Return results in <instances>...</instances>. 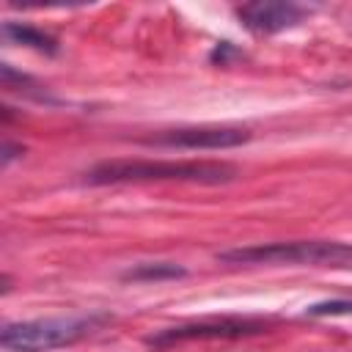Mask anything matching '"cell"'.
<instances>
[{"instance_id":"obj_1","label":"cell","mask_w":352,"mask_h":352,"mask_svg":"<svg viewBox=\"0 0 352 352\" xmlns=\"http://www.w3.org/2000/svg\"><path fill=\"white\" fill-rule=\"evenodd\" d=\"M236 176L228 162L198 160H107L88 170L91 184H132V182H190V184H226Z\"/></svg>"},{"instance_id":"obj_2","label":"cell","mask_w":352,"mask_h":352,"mask_svg":"<svg viewBox=\"0 0 352 352\" xmlns=\"http://www.w3.org/2000/svg\"><path fill=\"white\" fill-rule=\"evenodd\" d=\"M226 264H308V267H352V245L336 239H297L248 245L217 253Z\"/></svg>"},{"instance_id":"obj_3","label":"cell","mask_w":352,"mask_h":352,"mask_svg":"<svg viewBox=\"0 0 352 352\" xmlns=\"http://www.w3.org/2000/svg\"><path fill=\"white\" fill-rule=\"evenodd\" d=\"M107 319L110 316L104 314H85V316H50V319L11 322L3 327L0 341L8 352H47L91 336Z\"/></svg>"},{"instance_id":"obj_4","label":"cell","mask_w":352,"mask_h":352,"mask_svg":"<svg viewBox=\"0 0 352 352\" xmlns=\"http://www.w3.org/2000/svg\"><path fill=\"white\" fill-rule=\"evenodd\" d=\"M264 330V322L256 319H204V322H190V324H176V327H165L157 330L154 336L146 338L148 346L162 349L170 344H182V341H217V338H245V336H256Z\"/></svg>"},{"instance_id":"obj_5","label":"cell","mask_w":352,"mask_h":352,"mask_svg":"<svg viewBox=\"0 0 352 352\" xmlns=\"http://www.w3.org/2000/svg\"><path fill=\"white\" fill-rule=\"evenodd\" d=\"M250 140V129L242 126H179L148 135L143 143L168 148H231Z\"/></svg>"},{"instance_id":"obj_6","label":"cell","mask_w":352,"mask_h":352,"mask_svg":"<svg viewBox=\"0 0 352 352\" xmlns=\"http://www.w3.org/2000/svg\"><path fill=\"white\" fill-rule=\"evenodd\" d=\"M308 8L297 3H283V0H258V3H245L236 8L239 22L258 36L280 33L286 28H294L305 19Z\"/></svg>"},{"instance_id":"obj_7","label":"cell","mask_w":352,"mask_h":352,"mask_svg":"<svg viewBox=\"0 0 352 352\" xmlns=\"http://www.w3.org/2000/svg\"><path fill=\"white\" fill-rule=\"evenodd\" d=\"M3 36L8 41H14V44H25V47H30L36 52H47V55H52L58 50L55 38L50 33L38 30L33 25H25V22H6L3 25Z\"/></svg>"},{"instance_id":"obj_8","label":"cell","mask_w":352,"mask_h":352,"mask_svg":"<svg viewBox=\"0 0 352 352\" xmlns=\"http://www.w3.org/2000/svg\"><path fill=\"white\" fill-rule=\"evenodd\" d=\"M179 275H184V267L170 261H143L129 272H124V278L129 280H160V278H179Z\"/></svg>"},{"instance_id":"obj_9","label":"cell","mask_w":352,"mask_h":352,"mask_svg":"<svg viewBox=\"0 0 352 352\" xmlns=\"http://www.w3.org/2000/svg\"><path fill=\"white\" fill-rule=\"evenodd\" d=\"M308 316H336V314H352V300H327V302H314Z\"/></svg>"}]
</instances>
